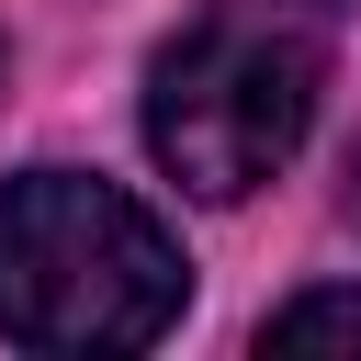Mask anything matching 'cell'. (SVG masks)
<instances>
[{
    "instance_id": "cell-2",
    "label": "cell",
    "mask_w": 361,
    "mask_h": 361,
    "mask_svg": "<svg viewBox=\"0 0 361 361\" xmlns=\"http://www.w3.org/2000/svg\"><path fill=\"white\" fill-rule=\"evenodd\" d=\"M316 124V45L293 23H259V11H214L192 34L158 45L147 68V147L180 192L203 203H237L259 192Z\"/></svg>"
},
{
    "instance_id": "cell-1",
    "label": "cell",
    "mask_w": 361,
    "mask_h": 361,
    "mask_svg": "<svg viewBox=\"0 0 361 361\" xmlns=\"http://www.w3.org/2000/svg\"><path fill=\"white\" fill-rule=\"evenodd\" d=\"M180 293H192V259L135 192H113L90 169L0 180V338L147 350L180 327Z\"/></svg>"
},
{
    "instance_id": "cell-3",
    "label": "cell",
    "mask_w": 361,
    "mask_h": 361,
    "mask_svg": "<svg viewBox=\"0 0 361 361\" xmlns=\"http://www.w3.org/2000/svg\"><path fill=\"white\" fill-rule=\"evenodd\" d=\"M259 338H271V350H327V338H361V293H293Z\"/></svg>"
}]
</instances>
